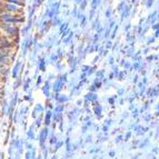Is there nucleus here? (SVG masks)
<instances>
[{"instance_id":"nucleus-1","label":"nucleus","mask_w":159,"mask_h":159,"mask_svg":"<svg viewBox=\"0 0 159 159\" xmlns=\"http://www.w3.org/2000/svg\"><path fill=\"white\" fill-rule=\"evenodd\" d=\"M5 8H6V10H9V11H15L17 9L14 5H6Z\"/></svg>"}]
</instances>
